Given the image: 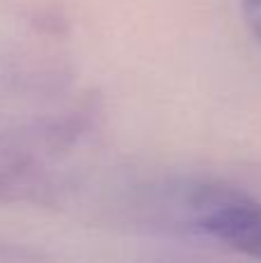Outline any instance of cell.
<instances>
[{"label":"cell","instance_id":"cell-2","mask_svg":"<svg viewBox=\"0 0 261 263\" xmlns=\"http://www.w3.org/2000/svg\"><path fill=\"white\" fill-rule=\"evenodd\" d=\"M240 12H243V21L248 26V30L261 44V0H243Z\"/></svg>","mask_w":261,"mask_h":263},{"label":"cell","instance_id":"cell-1","mask_svg":"<svg viewBox=\"0 0 261 263\" xmlns=\"http://www.w3.org/2000/svg\"><path fill=\"white\" fill-rule=\"evenodd\" d=\"M153 210L171 231L261 261V199L220 180H180L157 190Z\"/></svg>","mask_w":261,"mask_h":263}]
</instances>
